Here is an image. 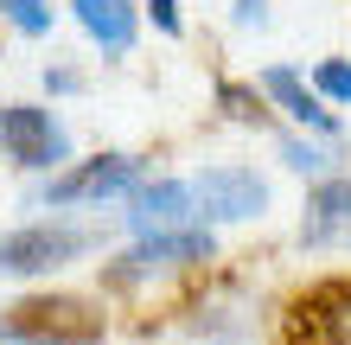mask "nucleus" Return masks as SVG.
Segmentation results:
<instances>
[{"mask_svg": "<svg viewBox=\"0 0 351 345\" xmlns=\"http://www.w3.org/2000/svg\"><path fill=\"white\" fill-rule=\"evenodd\" d=\"M147 13H154V26L167 38H179V0H147Z\"/></svg>", "mask_w": 351, "mask_h": 345, "instance_id": "nucleus-16", "label": "nucleus"}, {"mask_svg": "<svg viewBox=\"0 0 351 345\" xmlns=\"http://www.w3.org/2000/svg\"><path fill=\"white\" fill-rule=\"evenodd\" d=\"M237 26H268V0H237Z\"/></svg>", "mask_w": 351, "mask_h": 345, "instance_id": "nucleus-17", "label": "nucleus"}, {"mask_svg": "<svg viewBox=\"0 0 351 345\" xmlns=\"http://www.w3.org/2000/svg\"><path fill=\"white\" fill-rule=\"evenodd\" d=\"M0 339L19 345H102V307L84 294H32L0 313Z\"/></svg>", "mask_w": 351, "mask_h": 345, "instance_id": "nucleus-1", "label": "nucleus"}, {"mask_svg": "<svg viewBox=\"0 0 351 345\" xmlns=\"http://www.w3.org/2000/svg\"><path fill=\"white\" fill-rule=\"evenodd\" d=\"M192 198H198L204 217H217V224H243V217L268 211V186L256 179V167H204L192 179Z\"/></svg>", "mask_w": 351, "mask_h": 345, "instance_id": "nucleus-4", "label": "nucleus"}, {"mask_svg": "<svg viewBox=\"0 0 351 345\" xmlns=\"http://www.w3.org/2000/svg\"><path fill=\"white\" fill-rule=\"evenodd\" d=\"M313 84L332 96V103H351V64H345V58H326V64L313 71Z\"/></svg>", "mask_w": 351, "mask_h": 345, "instance_id": "nucleus-14", "label": "nucleus"}, {"mask_svg": "<svg viewBox=\"0 0 351 345\" xmlns=\"http://www.w3.org/2000/svg\"><path fill=\"white\" fill-rule=\"evenodd\" d=\"M71 7H77L84 32L96 38L102 51H128V45H134V26H141L134 0H71Z\"/></svg>", "mask_w": 351, "mask_h": 345, "instance_id": "nucleus-10", "label": "nucleus"}, {"mask_svg": "<svg viewBox=\"0 0 351 345\" xmlns=\"http://www.w3.org/2000/svg\"><path fill=\"white\" fill-rule=\"evenodd\" d=\"M300 243L306 250H351V179H326V186L306 198Z\"/></svg>", "mask_w": 351, "mask_h": 345, "instance_id": "nucleus-7", "label": "nucleus"}, {"mask_svg": "<svg viewBox=\"0 0 351 345\" xmlns=\"http://www.w3.org/2000/svg\"><path fill=\"white\" fill-rule=\"evenodd\" d=\"M185 262H211V230H147V243L115 269V281H134V275H154V269H185Z\"/></svg>", "mask_w": 351, "mask_h": 345, "instance_id": "nucleus-6", "label": "nucleus"}, {"mask_svg": "<svg viewBox=\"0 0 351 345\" xmlns=\"http://www.w3.org/2000/svg\"><path fill=\"white\" fill-rule=\"evenodd\" d=\"M96 230L84 224H26V230H13V237H0V275H51V269H64V262H77L84 250H96Z\"/></svg>", "mask_w": 351, "mask_h": 345, "instance_id": "nucleus-2", "label": "nucleus"}, {"mask_svg": "<svg viewBox=\"0 0 351 345\" xmlns=\"http://www.w3.org/2000/svg\"><path fill=\"white\" fill-rule=\"evenodd\" d=\"M217 103H223V115H237V121H262V115H268L262 96L243 90V84H217Z\"/></svg>", "mask_w": 351, "mask_h": 345, "instance_id": "nucleus-13", "label": "nucleus"}, {"mask_svg": "<svg viewBox=\"0 0 351 345\" xmlns=\"http://www.w3.org/2000/svg\"><path fill=\"white\" fill-rule=\"evenodd\" d=\"M198 217V198H192V179H160V186H141L134 192V211L128 224L147 237V230H179Z\"/></svg>", "mask_w": 351, "mask_h": 345, "instance_id": "nucleus-9", "label": "nucleus"}, {"mask_svg": "<svg viewBox=\"0 0 351 345\" xmlns=\"http://www.w3.org/2000/svg\"><path fill=\"white\" fill-rule=\"evenodd\" d=\"M0 13H7L19 32H32V38L51 32V7H45V0H0Z\"/></svg>", "mask_w": 351, "mask_h": 345, "instance_id": "nucleus-12", "label": "nucleus"}, {"mask_svg": "<svg viewBox=\"0 0 351 345\" xmlns=\"http://www.w3.org/2000/svg\"><path fill=\"white\" fill-rule=\"evenodd\" d=\"M294 345H351V281H332L294 307Z\"/></svg>", "mask_w": 351, "mask_h": 345, "instance_id": "nucleus-8", "label": "nucleus"}, {"mask_svg": "<svg viewBox=\"0 0 351 345\" xmlns=\"http://www.w3.org/2000/svg\"><path fill=\"white\" fill-rule=\"evenodd\" d=\"M45 90L71 96V90H84V77H77V71H45Z\"/></svg>", "mask_w": 351, "mask_h": 345, "instance_id": "nucleus-18", "label": "nucleus"}, {"mask_svg": "<svg viewBox=\"0 0 351 345\" xmlns=\"http://www.w3.org/2000/svg\"><path fill=\"white\" fill-rule=\"evenodd\" d=\"M0 154H7L13 167H26V173H45V167H64L71 160V141L51 121V109L7 103L0 109Z\"/></svg>", "mask_w": 351, "mask_h": 345, "instance_id": "nucleus-3", "label": "nucleus"}, {"mask_svg": "<svg viewBox=\"0 0 351 345\" xmlns=\"http://www.w3.org/2000/svg\"><path fill=\"white\" fill-rule=\"evenodd\" d=\"M134 154H102V160H84V167H64L45 186V205H84V198H109V192H128L134 186Z\"/></svg>", "mask_w": 351, "mask_h": 345, "instance_id": "nucleus-5", "label": "nucleus"}, {"mask_svg": "<svg viewBox=\"0 0 351 345\" xmlns=\"http://www.w3.org/2000/svg\"><path fill=\"white\" fill-rule=\"evenodd\" d=\"M281 160H287L294 173H326V154L306 147V141H281Z\"/></svg>", "mask_w": 351, "mask_h": 345, "instance_id": "nucleus-15", "label": "nucleus"}, {"mask_svg": "<svg viewBox=\"0 0 351 345\" xmlns=\"http://www.w3.org/2000/svg\"><path fill=\"white\" fill-rule=\"evenodd\" d=\"M262 90L275 96V103H281L287 115H294V121H306V128H313V134H339V115H332V109H319V96L306 90V84H300V77L287 71V64L262 71Z\"/></svg>", "mask_w": 351, "mask_h": 345, "instance_id": "nucleus-11", "label": "nucleus"}]
</instances>
